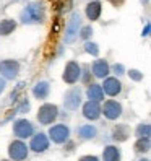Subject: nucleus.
I'll return each mask as SVG.
<instances>
[{"label":"nucleus","mask_w":151,"mask_h":161,"mask_svg":"<svg viewBox=\"0 0 151 161\" xmlns=\"http://www.w3.org/2000/svg\"><path fill=\"white\" fill-rule=\"evenodd\" d=\"M47 18V7L44 2L41 0H34V2H30L23 7V10L20 12V23L21 25H44Z\"/></svg>","instance_id":"1"},{"label":"nucleus","mask_w":151,"mask_h":161,"mask_svg":"<svg viewBox=\"0 0 151 161\" xmlns=\"http://www.w3.org/2000/svg\"><path fill=\"white\" fill-rule=\"evenodd\" d=\"M83 26V20H81V13L78 10H73L67 26H65V33H63V42L65 44H73L75 41L78 39V33H80V28Z\"/></svg>","instance_id":"2"},{"label":"nucleus","mask_w":151,"mask_h":161,"mask_svg":"<svg viewBox=\"0 0 151 161\" xmlns=\"http://www.w3.org/2000/svg\"><path fill=\"white\" fill-rule=\"evenodd\" d=\"M60 116V111H59V106L54 103H44L39 106V109H37V114H36V119L37 122H39L41 125H52L57 122Z\"/></svg>","instance_id":"3"},{"label":"nucleus","mask_w":151,"mask_h":161,"mask_svg":"<svg viewBox=\"0 0 151 161\" xmlns=\"http://www.w3.org/2000/svg\"><path fill=\"white\" fill-rule=\"evenodd\" d=\"M70 137H72V130L65 122H59V124L55 122L47 130V138L55 145H65L70 140Z\"/></svg>","instance_id":"4"},{"label":"nucleus","mask_w":151,"mask_h":161,"mask_svg":"<svg viewBox=\"0 0 151 161\" xmlns=\"http://www.w3.org/2000/svg\"><path fill=\"white\" fill-rule=\"evenodd\" d=\"M81 64L78 60H68L65 64V69L62 72V80L65 85H70V86H75L80 78H81Z\"/></svg>","instance_id":"5"},{"label":"nucleus","mask_w":151,"mask_h":161,"mask_svg":"<svg viewBox=\"0 0 151 161\" xmlns=\"http://www.w3.org/2000/svg\"><path fill=\"white\" fill-rule=\"evenodd\" d=\"M124 114V106L117 99H106L101 103V116H104L107 120H119Z\"/></svg>","instance_id":"6"},{"label":"nucleus","mask_w":151,"mask_h":161,"mask_svg":"<svg viewBox=\"0 0 151 161\" xmlns=\"http://www.w3.org/2000/svg\"><path fill=\"white\" fill-rule=\"evenodd\" d=\"M34 132H36V129H34V124L31 120H28L24 117L13 120V135L18 140H23V142L30 140L34 135Z\"/></svg>","instance_id":"7"},{"label":"nucleus","mask_w":151,"mask_h":161,"mask_svg":"<svg viewBox=\"0 0 151 161\" xmlns=\"http://www.w3.org/2000/svg\"><path fill=\"white\" fill-rule=\"evenodd\" d=\"M83 104V93L80 86H72L63 94V108L68 112H75Z\"/></svg>","instance_id":"8"},{"label":"nucleus","mask_w":151,"mask_h":161,"mask_svg":"<svg viewBox=\"0 0 151 161\" xmlns=\"http://www.w3.org/2000/svg\"><path fill=\"white\" fill-rule=\"evenodd\" d=\"M8 159L12 161H26L28 156H30V148H28L26 142L23 140H12L10 145H8Z\"/></svg>","instance_id":"9"},{"label":"nucleus","mask_w":151,"mask_h":161,"mask_svg":"<svg viewBox=\"0 0 151 161\" xmlns=\"http://www.w3.org/2000/svg\"><path fill=\"white\" fill-rule=\"evenodd\" d=\"M20 69L21 65L16 59H3L0 60V77L5 81L8 80H16L20 75Z\"/></svg>","instance_id":"10"},{"label":"nucleus","mask_w":151,"mask_h":161,"mask_svg":"<svg viewBox=\"0 0 151 161\" xmlns=\"http://www.w3.org/2000/svg\"><path fill=\"white\" fill-rule=\"evenodd\" d=\"M49 147H51V142L47 138V134H44V132H34V135L30 138V145H28L30 151H33L36 155L46 153Z\"/></svg>","instance_id":"11"},{"label":"nucleus","mask_w":151,"mask_h":161,"mask_svg":"<svg viewBox=\"0 0 151 161\" xmlns=\"http://www.w3.org/2000/svg\"><path fill=\"white\" fill-rule=\"evenodd\" d=\"M101 88H102V93H104V96H109V98H117L119 94L122 93V90H124V85H122V81L116 77H112V75H109L107 78L102 80L101 83Z\"/></svg>","instance_id":"12"},{"label":"nucleus","mask_w":151,"mask_h":161,"mask_svg":"<svg viewBox=\"0 0 151 161\" xmlns=\"http://www.w3.org/2000/svg\"><path fill=\"white\" fill-rule=\"evenodd\" d=\"M89 72L94 78H98V80H104L107 78L109 75H111V64L106 60V59H96L93 64H91V67H89Z\"/></svg>","instance_id":"13"},{"label":"nucleus","mask_w":151,"mask_h":161,"mask_svg":"<svg viewBox=\"0 0 151 161\" xmlns=\"http://www.w3.org/2000/svg\"><path fill=\"white\" fill-rule=\"evenodd\" d=\"M81 114L83 117L89 120V122H94L101 117V104L99 103H94V101H84L81 104Z\"/></svg>","instance_id":"14"},{"label":"nucleus","mask_w":151,"mask_h":161,"mask_svg":"<svg viewBox=\"0 0 151 161\" xmlns=\"http://www.w3.org/2000/svg\"><path fill=\"white\" fill-rule=\"evenodd\" d=\"M101 13H102V2H99V0H91L84 7V15H86V20L89 23L98 21L101 18Z\"/></svg>","instance_id":"15"},{"label":"nucleus","mask_w":151,"mask_h":161,"mask_svg":"<svg viewBox=\"0 0 151 161\" xmlns=\"http://www.w3.org/2000/svg\"><path fill=\"white\" fill-rule=\"evenodd\" d=\"M33 96L37 99V101H46L47 98H49L51 94V83L47 80H39L31 90Z\"/></svg>","instance_id":"16"},{"label":"nucleus","mask_w":151,"mask_h":161,"mask_svg":"<svg viewBox=\"0 0 151 161\" xmlns=\"http://www.w3.org/2000/svg\"><path fill=\"white\" fill-rule=\"evenodd\" d=\"M77 135L81 140H94L98 137V127L94 124H81L77 127Z\"/></svg>","instance_id":"17"},{"label":"nucleus","mask_w":151,"mask_h":161,"mask_svg":"<svg viewBox=\"0 0 151 161\" xmlns=\"http://www.w3.org/2000/svg\"><path fill=\"white\" fill-rule=\"evenodd\" d=\"M99 159L101 161H122V150L117 145H106Z\"/></svg>","instance_id":"18"},{"label":"nucleus","mask_w":151,"mask_h":161,"mask_svg":"<svg viewBox=\"0 0 151 161\" xmlns=\"http://www.w3.org/2000/svg\"><path fill=\"white\" fill-rule=\"evenodd\" d=\"M86 98L88 101H94V103H102L104 101V93H102V88L99 83H91L86 86Z\"/></svg>","instance_id":"19"},{"label":"nucleus","mask_w":151,"mask_h":161,"mask_svg":"<svg viewBox=\"0 0 151 161\" xmlns=\"http://www.w3.org/2000/svg\"><path fill=\"white\" fill-rule=\"evenodd\" d=\"M18 28V21L13 18H3L0 20V37H7L12 33H15V30Z\"/></svg>","instance_id":"20"},{"label":"nucleus","mask_w":151,"mask_h":161,"mask_svg":"<svg viewBox=\"0 0 151 161\" xmlns=\"http://www.w3.org/2000/svg\"><path fill=\"white\" fill-rule=\"evenodd\" d=\"M128 137H130V127L127 124H117L114 127V130H112V140L119 142V143L127 142Z\"/></svg>","instance_id":"21"},{"label":"nucleus","mask_w":151,"mask_h":161,"mask_svg":"<svg viewBox=\"0 0 151 161\" xmlns=\"http://www.w3.org/2000/svg\"><path fill=\"white\" fill-rule=\"evenodd\" d=\"M135 137L151 140V125H149V122H140V124L137 125V129H135Z\"/></svg>","instance_id":"22"},{"label":"nucleus","mask_w":151,"mask_h":161,"mask_svg":"<svg viewBox=\"0 0 151 161\" xmlns=\"http://www.w3.org/2000/svg\"><path fill=\"white\" fill-rule=\"evenodd\" d=\"M133 150L140 155H146L149 153L151 150V140H146V138H137L135 145H133Z\"/></svg>","instance_id":"23"},{"label":"nucleus","mask_w":151,"mask_h":161,"mask_svg":"<svg viewBox=\"0 0 151 161\" xmlns=\"http://www.w3.org/2000/svg\"><path fill=\"white\" fill-rule=\"evenodd\" d=\"M31 109V103L26 96H21V99L18 101V104L15 106V112H20V114H28Z\"/></svg>","instance_id":"24"},{"label":"nucleus","mask_w":151,"mask_h":161,"mask_svg":"<svg viewBox=\"0 0 151 161\" xmlns=\"http://www.w3.org/2000/svg\"><path fill=\"white\" fill-rule=\"evenodd\" d=\"M83 49H84V52L86 54H89V55H93V57H99V46L94 42V41H86L83 44Z\"/></svg>","instance_id":"25"},{"label":"nucleus","mask_w":151,"mask_h":161,"mask_svg":"<svg viewBox=\"0 0 151 161\" xmlns=\"http://www.w3.org/2000/svg\"><path fill=\"white\" fill-rule=\"evenodd\" d=\"M93 33H94V30H93V26L91 25H83L81 28H80V33H78V37L81 41H91V36H93Z\"/></svg>","instance_id":"26"},{"label":"nucleus","mask_w":151,"mask_h":161,"mask_svg":"<svg viewBox=\"0 0 151 161\" xmlns=\"http://www.w3.org/2000/svg\"><path fill=\"white\" fill-rule=\"evenodd\" d=\"M125 72H127L125 65L120 64V62H116V64L111 65V75H112V77H116V78H120L122 75H125Z\"/></svg>","instance_id":"27"},{"label":"nucleus","mask_w":151,"mask_h":161,"mask_svg":"<svg viewBox=\"0 0 151 161\" xmlns=\"http://www.w3.org/2000/svg\"><path fill=\"white\" fill-rule=\"evenodd\" d=\"M125 73L128 75V78L133 80V81H141V80H143V72H140L138 69H130Z\"/></svg>","instance_id":"28"},{"label":"nucleus","mask_w":151,"mask_h":161,"mask_svg":"<svg viewBox=\"0 0 151 161\" xmlns=\"http://www.w3.org/2000/svg\"><path fill=\"white\" fill-rule=\"evenodd\" d=\"M78 161H101V159L96 155H84V156H80Z\"/></svg>","instance_id":"29"},{"label":"nucleus","mask_w":151,"mask_h":161,"mask_svg":"<svg viewBox=\"0 0 151 161\" xmlns=\"http://www.w3.org/2000/svg\"><path fill=\"white\" fill-rule=\"evenodd\" d=\"M149 31H151V25L146 23L145 28H143V31H141V36H143V37H148V36H149Z\"/></svg>","instance_id":"30"},{"label":"nucleus","mask_w":151,"mask_h":161,"mask_svg":"<svg viewBox=\"0 0 151 161\" xmlns=\"http://www.w3.org/2000/svg\"><path fill=\"white\" fill-rule=\"evenodd\" d=\"M5 90H7V81H5L2 77H0V94H2Z\"/></svg>","instance_id":"31"},{"label":"nucleus","mask_w":151,"mask_h":161,"mask_svg":"<svg viewBox=\"0 0 151 161\" xmlns=\"http://www.w3.org/2000/svg\"><path fill=\"white\" fill-rule=\"evenodd\" d=\"M138 161H149V159H148V158H140Z\"/></svg>","instance_id":"32"},{"label":"nucleus","mask_w":151,"mask_h":161,"mask_svg":"<svg viewBox=\"0 0 151 161\" xmlns=\"http://www.w3.org/2000/svg\"><path fill=\"white\" fill-rule=\"evenodd\" d=\"M141 3H145V5H148V0H141Z\"/></svg>","instance_id":"33"},{"label":"nucleus","mask_w":151,"mask_h":161,"mask_svg":"<svg viewBox=\"0 0 151 161\" xmlns=\"http://www.w3.org/2000/svg\"><path fill=\"white\" fill-rule=\"evenodd\" d=\"M0 161H12V159H8V158H5V159H0Z\"/></svg>","instance_id":"34"},{"label":"nucleus","mask_w":151,"mask_h":161,"mask_svg":"<svg viewBox=\"0 0 151 161\" xmlns=\"http://www.w3.org/2000/svg\"><path fill=\"white\" fill-rule=\"evenodd\" d=\"M86 2H91V0H86Z\"/></svg>","instance_id":"35"}]
</instances>
